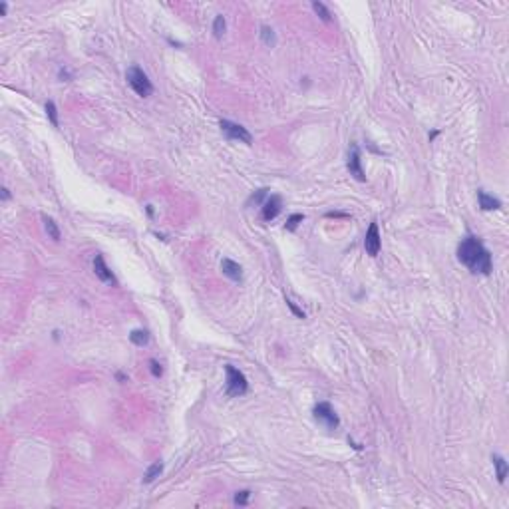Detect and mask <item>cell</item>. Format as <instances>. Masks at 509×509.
Returning a JSON list of instances; mask_svg holds the SVG:
<instances>
[{
    "label": "cell",
    "instance_id": "cell-1",
    "mask_svg": "<svg viewBox=\"0 0 509 509\" xmlns=\"http://www.w3.org/2000/svg\"><path fill=\"white\" fill-rule=\"evenodd\" d=\"M458 259H460L462 265H465L476 275L478 273L489 275L494 269L492 255H489V251L483 247V243L474 235H467L465 239H462V243L458 245Z\"/></svg>",
    "mask_w": 509,
    "mask_h": 509
},
{
    "label": "cell",
    "instance_id": "cell-2",
    "mask_svg": "<svg viewBox=\"0 0 509 509\" xmlns=\"http://www.w3.org/2000/svg\"><path fill=\"white\" fill-rule=\"evenodd\" d=\"M125 80H127L131 90H134L139 98H149V96H152L154 86H152V82H149L147 74L139 66H131L127 70V74H125Z\"/></svg>",
    "mask_w": 509,
    "mask_h": 509
},
{
    "label": "cell",
    "instance_id": "cell-3",
    "mask_svg": "<svg viewBox=\"0 0 509 509\" xmlns=\"http://www.w3.org/2000/svg\"><path fill=\"white\" fill-rule=\"evenodd\" d=\"M225 374H227V396H231V398H239V396L247 394L249 384H247V378H245V374L241 370H237L235 366L227 364V366H225Z\"/></svg>",
    "mask_w": 509,
    "mask_h": 509
},
{
    "label": "cell",
    "instance_id": "cell-4",
    "mask_svg": "<svg viewBox=\"0 0 509 509\" xmlns=\"http://www.w3.org/2000/svg\"><path fill=\"white\" fill-rule=\"evenodd\" d=\"M219 127H221L223 134L227 136V139H235V141L247 143V145L253 143V136L247 131V127H243L241 123H235V122H229V120H221Z\"/></svg>",
    "mask_w": 509,
    "mask_h": 509
},
{
    "label": "cell",
    "instance_id": "cell-5",
    "mask_svg": "<svg viewBox=\"0 0 509 509\" xmlns=\"http://www.w3.org/2000/svg\"><path fill=\"white\" fill-rule=\"evenodd\" d=\"M314 418H316L320 424H324L328 430H336L338 426H340L338 414L334 412V408H332L328 402H318V404L314 406Z\"/></svg>",
    "mask_w": 509,
    "mask_h": 509
},
{
    "label": "cell",
    "instance_id": "cell-6",
    "mask_svg": "<svg viewBox=\"0 0 509 509\" xmlns=\"http://www.w3.org/2000/svg\"><path fill=\"white\" fill-rule=\"evenodd\" d=\"M380 247H382V237H380V231H378V223L372 221L368 231H366V237H364V249H366V253L370 257H378Z\"/></svg>",
    "mask_w": 509,
    "mask_h": 509
},
{
    "label": "cell",
    "instance_id": "cell-7",
    "mask_svg": "<svg viewBox=\"0 0 509 509\" xmlns=\"http://www.w3.org/2000/svg\"><path fill=\"white\" fill-rule=\"evenodd\" d=\"M348 171H350V175H354L358 181H366L364 169H362V159H360V149H358L356 143L352 145L350 155H348Z\"/></svg>",
    "mask_w": 509,
    "mask_h": 509
},
{
    "label": "cell",
    "instance_id": "cell-8",
    "mask_svg": "<svg viewBox=\"0 0 509 509\" xmlns=\"http://www.w3.org/2000/svg\"><path fill=\"white\" fill-rule=\"evenodd\" d=\"M282 209V199L278 195H269L262 203V219L265 221H273Z\"/></svg>",
    "mask_w": 509,
    "mask_h": 509
},
{
    "label": "cell",
    "instance_id": "cell-9",
    "mask_svg": "<svg viewBox=\"0 0 509 509\" xmlns=\"http://www.w3.org/2000/svg\"><path fill=\"white\" fill-rule=\"evenodd\" d=\"M93 273H96V277L104 282H111V285H116V277L111 275V271L108 269L106 265V261L102 255H96V259H93Z\"/></svg>",
    "mask_w": 509,
    "mask_h": 509
},
{
    "label": "cell",
    "instance_id": "cell-10",
    "mask_svg": "<svg viewBox=\"0 0 509 509\" xmlns=\"http://www.w3.org/2000/svg\"><path fill=\"white\" fill-rule=\"evenodd\" d=\"M221 271L225 277H229L231 280H241L243 278V269L239 262L231 261V259H223L221 261Z\"/></svg>",
    "mask_w": 509,
    "mask_h": 509
},
{
    "label": "cell",
    "instance_id": "cell-11",
    "mask_svg": "<svg viewBox=\"0 0 509 509\" xmlns=\"http://www.w3.org/2000/svg\"><path fill=\"white\" fill-rule=\"evenodd\" d=\"M478 201H479V207L483 211H492V209H499L501 207V201L495 199L494 195H487L485 191H478Z\"/></svg>",
    "mask_w": 509,
    "mask_h": 509
},
{
    "label": "cell",
    "instance_id": "cell-12",
    "mask_svg": "<svg viewBox=\"0 0 509 509\" xmlns=\"http://www.w3.org/2000/svg\"><path fill=\"white\" fill-rule=\"evenodd\" d=\"M492 462H494V465H495V471H497V481L499 483H503L505 481V478H507V471H509V465H507V462L501 458V456H492Z\"/></svg>",
    "mask_w": 509,
    "mask_h": 509
},
{
    "label": "cell",
    "instance_id": "cell-13",
    "mask_svg": "<svg viewBox=\"0 0 509 509\" xmlns=\"http://www.w3.org/2000/svg\"><path fill=\"white\" fill-rule=\"evenodd\" d=\"M42 221H44V227H46V233H48V237L52 239V241H60V229H58V223H56L52 217H48V215H42Z\"/></svg>",
    "mask_w": 509,
    "mask_h": 509
},
{
    "label": "cell",
    "instance_id": "cell-14",
    "mask_svg": "<svg viewBox=\"0 0 509 509\" xmlns=\"http://www.w3.org/2000/svg\"><path fill=\"white\" fill-rule=\"evenodd\" d=\"M161 471H163V463H161V462L152 463V465L147 467L145 476H143V483H152V481H155V479L161 476Z\"/></svg>",
    "mask_w": 509,
    "mask_h": 509
},
{
    "label": "cell",
    "instance_id": "cell-15",
    "mask_svg": "<svg viewBox=\"0 0 509 509\" xmlns=\"http://www.w3.org/2000/svg\"><path fill=\"white\" fill-rule=\"evenodd\" d=\"M129 340L134 342L136 346H145V344L149 342V334H147V330H143V328H136V330H131Z\"/></svg>",
    "mask_w": 509,
    "mask_h": 509
},
{
    "label": "cell",
    "instance_id": "cell-16",
    "mask_svg": "<svg viewBox=\"0 0 509 509\" xmlns=\"http://www.w3.org/2000/svg\"><path fill=\"white\" fill-rule=\"evenodd\" d=\"M225 28H227V22H225V16H223V14H217V16H215V20H213V36H215L217 40H221V38H223Z\"/></svg>",
    "mask_w": 509,
    "mask_h": 509
},
{
    "label": "cell",
    "instance_id": "cell-17",
    "mask_svg": "<svg viewBox=\"0 0 509 509\" xmlns=\"http://www.w3.org/2000/svg\"><path fill=\"white\" fill-rule=\"evenodd\" d=\"M261 40L265 42L267 46H275L277 44V36H275V32H273V28H269V26H262L261 28Z\"/></svg>",
    "mask_w": 509,
    "mask_h": 509
},
{
    "label": "cell",
    "instance_id": "cell-18",
    "mask_svg": "<svg viewBox=\"0 0 509 509\" xmlns=\"http://www.w3.org/2000/svg\"><path fill=\"white\" fill-rule=\"evenodd\" d=\"M312 10H314V12L320 16V20H323V22H330V20H332L330 10H328V8H326L323 2H312Z\"/></svg>",
    "mask_w": 509,
    "mask_h": 509
},
{
    "label": "cell",
    "instance_id": "cell-19",
    "mask_svg": "<svg viewBox=\"0 0 509 509\" xmlns=\"http://www.w3.org/2000/svg\"><path fill=\"white\" fill-rule=\"evenodd\" d=\"M46 116H48V120H50V123H52L54 127L60 125V123H58V109H56V104H54V102H46Z\"/></svg>",
    "mask_w": 509,
    "mask_h": 509
},
{
    "label": "cell",
    "instance_id": "cell-20",
    "mask_svg": "<svg viewBox=\"0 0 509 509\" xmlns=\"http://www.w3.org/2000/svg\"><path fill=\"white\" fill-rule=\"evenodd\" d=\"M303 221H305V215H303V213H294V215L289 217L285 229H287V231H296V227H298V225L303 223Z\"/></svg>",
    "mask_w": 509,
    "mask_h": 509
},
{
    "label": "cell",
    "instance_id": "cell-21",
    "mask_svg": "<svg viewBox=\"0 0 509 509\" xmlns=\"http://www.w3.org/2000/svg\"><path fill=\"white\" fill-rule=\"evenodd\" d=\"M249 497H251V492H249V489H243V492H237L233 501H235V505H247Z\"/></svg>",
    "mask_w": 509,
    "mask_h": 509
},
{
    "label": "cell",
    "instance_id": "cell-22",
    "mask_svg": "<svg viewBox=\"0 0 509 509\" xmlns=\"http://www.w3.org/2000/svg\"><path fill=\"white\" fill-rule=\"evenodd\" d=\"M149 370H152V374L155 376V378H159V376L163 374V368H161V364L157 360H149Z\"/></svg>",
    "mask_w": 509,
    "mask_h": 509
},
{
    "label": "cell",
    "instance_id": "cell-23",
    "mask_svg": "<svg viewBox=\"0 0 509 509\" xmlns=\"http://www.w3.org/2000/svg\"><path fill=\"white\" fill-rule=\"evenodd\" d=\"M267 193H269V189H259L257 193H253V195H251L249 203H253V201H255V203H261V201H262V197H267Z\"/></svg>",
    "mask_w": 509,
    "mask_h": 509
},
{
    "label": "cell",
    "instance_id": "cell-24",
    "mask_svg": "<svg viewBox=\"0 0 509 509\" xmlns=\"http://www.w3.org/2000/svg\"><path fill=\"white\" fill-rule=\"evenodd\" d=\"M287 307H289V308H291V310H293V312H294V314H296L298 318H305V316H307V314H305L303 310H300V308H298V307H296L294 303H291L289 298H287Z\"/></svg>",
    "mask_w": 509,
    "mask_h": 509
},
{
    "label": "cell",
    "instance_id": "cell-25",
    "mask_svg": "<svg viewBox=\"0 0 509 509\" xmlns=\"http://www.w3.org/2000/svg\"><path fill=\"white\" fill-rule=\"evenodd\" d=\"M8 199H10V193H8L6 187H2V201H8Z\"/></svg>",
    "mask_w": 509,
    "mask_h": 509
},
{
    "label": "cell",
    "instance_id": "cell-26",
    "mask_svg": "<svg viewBox=\"0 0 509 509\" xmlns=\"http://www.w3.org/2000/svg\"><path fill=\"white\" fill-rule=\"evenodd\" d=\"M6 10H8V6H6V2H2V4H0V16H4Z\"/></svg>",
    "mask_w": 509,
    "mask_h": 509
}]
</instances>
